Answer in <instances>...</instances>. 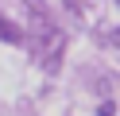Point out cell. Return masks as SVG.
I'll list each match as a JSON object with an SVG mask.
<instances>
[{
  "instance_id": "7a4b0ae2",
  "label": "cell",
  "mask_w": 120,
  "mask_h": 116,
  "mask_svg": "<svg viewBox=\"0 0 120 116\" xmlns=\"http://www.w3.org/2000/svg\"><path fill=\"white\" fill-rule=\"evenodd\" d=\"M23 8H31L35 15H43V19H47V15H50V12H47V4H43V0H23Z\"/></svg>"
},
{
  "instance_id": "6da1fadb",
  "label": "cell",
  "mask_w": 120,
  "mask_h": 116,
  "mask_svg": "<svg viewBox=\"0 0 120 116\" xmlns=\"http://www.w3.org/2000/svg\"><path fill=\"white\" fill-rule=\"evenodd\" d=\"M0 39H4V43H23V35H19L8 19H0Z\"/></svg>"
},
{
  "instance_id": "5b68a950",
  "label": "cell",
  "mask_w": 120,
  "mask_h": 116,
  "mask_svg": "<svg viewBox=\"0 0 120 116\" xmlns=\"http://www.w3.org/2000/svg\"><path fill=\"white\" fill-rule=\"evenodd\" d=\"M116 4H120V0H116Z\"/></svg>"
},
{
  "instance_id": "3957f363",
  "label": "cell",
  "mask_w": 120,
  "mask_h": 116,
  "mask_svg": "<svg viewBox=\"0 0 120 116\" xmlns=\"http://www.w3.org/2000/svg\"><path fill=\"white\" fill-rule=\"evenodd\" d=\"M97 116H112V105H109V101L101 105V112H97Z\"/></svg>"
},
{
  "instance_id": "277c9868",
  "label": "cell",
  "mask_w": 120,
  "mask_h": 116,
  "mask_svg": "<svg viewBox=\"0 0 120 116\" xmlns=\"http://www.w3.org/2000/svg\"><path fill=\"white\" fill-rule=\"evenodd\" d=\"M112 43H116V46H120V27H116V31H112Z\"/></svg>"
}]
</instances>
